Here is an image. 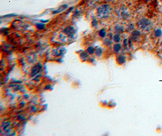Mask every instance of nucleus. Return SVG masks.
Wrapping results in <instances>:
<instances>
[{
  "mask_svg": "<svg viewBox=\"0 0 162 136\" xmlns=\"http://www.w3.org/2000/svg\"><path fill=\"white\" fill-rule=\"evenodd\" d=\"M137 26L139 29L143 31L149 32L153 28V22L151 21L149 19L146 18H142L137 22Z\"/></svg>",
  "mask_w": 162,
  "mask_h": 136,
  "instance_id": "nucleus-1",
  "label": "nucleus"
},
{
  "mask_svg": "<svg viewBox=\"0 0 162 136\" xmlns=\"http://www.w3.org/2000/svg\"><path fill=\"white\" fill-rule=\"evenodd\" d=\"M97 14L98 17L101 18H106L109 16L110 7L108 4L101 5L97 8Z\"/></svg>",
  "mask_w": 162,
  "mask_h": 136,
  "instance_id": "nucleus-2",
  "label": "nucleus"
},
{
  "mask_svg": "<svg viewBox=\"0 0 162 136\" xmlns=\"http://www.w3.org/2000/svg\"><path fill=\"white\" fill-rule=\"evenodd\" d=\"M141 36H142V33L140 31L137 30H134L132 31L131 35V38L130 40L131 41L137 42L141 38Z\"/></svg>",
  "mask_w": 162,
  "mask_h": 136,
  "instance_id": "nucleus-3",
  "label": "nucleus"
},
{
  "mask_svg": "<svg viewBox=\"0 0 162 136\" xmlns=\"http://www.w3.org/2000/svg\"><path fill=\"white\" fill-rule=\"evenodd\" d=\"M63 32L66 35L69 36V37H72L75 35V29L73 27L69 26L63 30Z\"/></svg>",
  "mask_w": 162,
  "mask_h": 136,
  "instance_id": "nucleus-4",
  "label": "nucleus"
},
{
  "mask_svg": "<svg viewBox=\"0 0 162 136\" xmlns=\"http://www.w3.org/2000/svg\"><path fill=\"white\" fill-rule=\"evenodd\" d=\"M119 14L120 16L124 19H128L129 17V16H130V14H129L128 10L126 9H123V8H122L120 10V12Z\"/></svg>",
  "mask_w": 162,
  "mask_h": 136,
  "instance_id": "nucleus-5",
  "label": "nucleus"
},
{
  "mask_svg": "<svg viewBox=\"0 0 162 136\" xmlns=\"http://www.w3.org/2000/svg\"><path fill=\"white\" fill-rule=\"evenodd\" d=\"M41 65L40 64H38V65H36L35 67H33L32 70V76L36 75L38 73H39L40 71L41 70Z\"/></svg>",
  "mask_w": 162,
  "mask_h": 136,
  "instance_id": "nucleus-6",
  "label": "nucleus"
},
{
  "mask_svg": "<svg viewBox=\"0 0 162 136\" xmlns=\"http://www.w3.org/2000/svg\"><path fill=\"white\" fill-rule=\"evenodd\" d=\"M117 62L118 63L119 65H123V64H125L126 62V57H125L123 55H119L117 57L116 59Z\"/></svg>",
  "mask_w": 162,
  "mask_h": 136,
  "instance_id": "nucleus-7",
  "label": "nucleus"
},
{
  "mask_svg": "<svg viewBox=\"0 0 162 136\" xmlns=\"http://www.w3.org/2000/svg\"><path fill=\"white\" fill-rule=\"evenodd\" d=\"M115 32H116V33H118V34H120V33H123L124 32V29L122 26H120V25H117L115 27Z\"/></svg>",
  "mask_w": 162,
  "mask_h": 136,
  "instance_id": "nucleus-8",
  "label": "nucleus"
},
{
  "mask_svg": "<svg viewBox=\"0 0 162 136\" xmlns=\"http://www.w3.org/2000/svg\"><path fill=\"white\" fill-rule=\"evenodd\" d=\"M114 51L115 53H118L122 49V45L120 44H115L114 45Z\"/></svg>",
  "mask_w": 162,
  "mask_h": 136,
  "instance_id": "nucleus-9",
  "label": "nucleus"
},
{
  "mask_svg": "<svg viewBox=\"0 0 162 136\" xmlns=\"http://www.w3.org/2000/svg\"><path fill=\"white\" fill-rule=\"evenodd\" d=\"M113 40L115 43H119L121 40V36L120 35V34L116 33V34L114 35V36H113Z\"/></svg>",
  "mask_w": 162,
  "mask_h": 136,
  "instance_id": "nucleus-10",
  "label": "nucleus"
},
{
  "mask_svg": "<svg viewBox=\"0 0 162 136\" xmlns=\"http://www.w3.org/2000/svg\"><path fill=\"white\" fill-rule=\"evenodd\" d=\"M67 7V4H64V5H62L60 7V8H59L58 9H57V10L55 11L54 12V13H58V12H61V11L64 10V9H66V8Z\"/></svg>",
  "mask_w": 162,
  "mask_h": 136,
  "instance_id": "nucleus-11",
  "label": "nucleus"
},
{
  "mask_svg": "<svg viewBox=\"0 0 162 136\" xmlns=\"http://www.w3.org/2000/svg\"><path fill=\"white\" fill-rule=\"evenodd\" d=\"M80 57L83 59V61H86L88 59V54L86 52H82L80 54Z\"/></svg>",
  "mask_w": 162,
  "mask_h": 136,
  "instance_id": "nucleus-12",
  "label": "nucleus"
},
{
  "mask_svg": "<svg viewBox=\"0 0 162 136\" xmlns=\"http://www.w3.org/2000/svg\"><path fill=\"white\" fill-rule=\"evenodd\" d=\"M135 29V25L134 24H129L126 28V30L128 32H131V31H134Z\"/></svg>",
  "mask_w": 162,
  "mask_h": 136,
  "instance_id": "nucleus-13",
  "label": "nucleus"
},
{
  "mask_svg": "<svg viewBox=\"0 0 162 136\" xmlns=\"http://www.w3.org/2000/svg\"><path fill=\"white\" fill-rule=\"evenodd\" d=\"M98 34H99V35L101 38H105L106 36V31L104 29H101V30L99 32Z\"/></svg>",
  "mask_w": 162,
  "mask_h": 136,
  "instance_id": "nucleus-14",
  "label": "nucleus"
},
{
  "mask_svg": "<svg viewBox=\"0 0 162 136\" xmlns=\"http://www.w3.org/2000/svg\"><path fill=\"white\" fill-rule=\"evenodd\" d=\"M87 52L90 54H93L95 53V49L93 47H89L87 49Z\"/></svg>",
  "mask_w": 162,
  "mask_h": 136,
  "instance_id": "nucleus-15",
  "label": "nucleus"
},
{
  "mask_svg": "<svg viewBox=\"0 0 162 136\" xmlns=\"http://www.w3.org/2000/svg\"><path fill=\"white\" fill-rule=\"evenodd\" d=\"M154 34H155V36H156V37H157V38L160 37V36L162 35V31L161 29H158L156 31H155Z\"/></svg>",
  "mask_w": 162,
  "mask_h": 136,
  "instance_id": "nucleus-16",
  "label": "nucleus"
},
{
  "mask_svg": "<svg viewBox=\"0 0 162 136\" xmlns=\"http://www.w3.org/2000/svg\"><path fill=\"white\" fill-rule=\"evenodd\" d=\"M103 53V49L101 48H97L95 49V54L97 56H100Z\"/></svg>",
  "mask_w": 162,
  "mask_h": 136,
  "instance_id": "nucleus-17",
  "label": "nucleus"
},
{
  "mask_svg": "<svg viewBox=\"0 0 162 136\" xmlns=\"http://www.w3.org/2000/svg\"><path fill=\"white\" fill-rule=\"evenodd\" d=\"M104 44L108 46L111 45L112 44V41H111L109 38H106L105 41H104Z\"/></svg>",
  "mask_w": 162,
  "mask_h": 136,
  "instance_id": "nucleus-18",
  "label": "nucleus"
},
{
  "mask_svg": "<svg viewBox=\"0 0 162 136\" xmlns=\"http://www.w3.org/2000/svg\"><path fill=\"white\" fill-rule=\"evenodd\" d=\"M36 27H37V28L39 30H42V29H43L45 27V25L44 24H36Z\"/></svg>",
  "mask_w": 162,
  "mask_h": 136,
  "instance_id": "nucleus-19",
  "label": "nucleus"
},
{
  "mask_svg": "<svg viewBox=\"0 0 162 136\" xmlns=\"http://www.w3.org/2000/svg\"><path fill=\"white\" fill-rule=\"evenodd\" d=\"M92 25L93 27H96V26H98V22H97V21L96 20V19H94V20L92 21Z\"/></svg>",
  "mask_w": 162,
  "mask_h": 136,
  "instance_id": "nucleus-20",
  "label": "nucleus"
},
{
  "mask_svg": "<svg viewBox=\"0 0 162 136\" xmlns=\"http://www.w3.org/2000/svg\"><path fill=\"white\" fill-rule=\"evenodd\" d=\"M128 44H129V43H128V40H127V39H125V40H124V41H123L124 45H125V46H128Z\"/></svg>",
  "mask_w": 162,
  "mask_h": 136,
  "instance_id": "nucleus-21",
  "label": "nucleus"
},
{
  "mask_svg": "<svg viewBox=\"0 0 162 136\" xmlns=\"http://www.w3.org/2000/svg\"><path fill=\"white\" fill-rule=\"evenodd\" d=\"M109 1H113V0H109Z\"/></svg>",
  "mask_w": 162,
  "mask_h": 136,
  "instance_id": "nucleus-22",
  "label": "nucleus"
},
{
  "mask_svg": "<svg viewBox=\"0 0 162 136\" xmlns=\"http://www.w3.org/2000/svg\"><path fill=\"white\" fill-rule=\"evenodd\" d=\"M161 44H162V43H161Z\"/></svg>",
  "mask_w": 162,
  "mask_h": 136,
  "instance_id": "nucleus-23",
  "label": "nucleus"
}]
</instances>
